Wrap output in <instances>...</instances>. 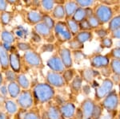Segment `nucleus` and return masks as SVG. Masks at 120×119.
<instances>
[{"mask_svg": "<svg viewBox=\"0 0 120 119\" xmlns=\"http://www.w3.org/2000/svg\"><path fill=\"white\" fill-rule=\"evenodd\" d=\"M19 108L16 103V101L13 99H7L4 103V112L9 116H14L19 111Z\"/></svg>", "mask_w": 120, "mask_h": 119, "instance_id": "nucleus-22", "label": "nucleus"}, {"mask_svg": "<svg viewBox=\"0 0 120 119\" xmlns=\"http://www.w3.org/2000/svg\"><path fill=\"white\" fill-rule=\"evenodd\" d=\"M118 105H119V97L115 91L113 90L103 99L102 102V107L107 110L108 112L115 110Z\"/></svg>", "mask_w": 120, "mask_h": 119, "instance_id": "nucleus-10", "label": "nucleus"}, {"mask_svg": "<svg viewBox=\"0 0 120 119\" xmlns=\"http://www.w3.org/2000/svg\"><path fill=\"white\" fill-rule=\"evenodd\" d=\"M45 115L46 119H64L60 112L59 106L55 104L48 105L45 110Z\"/></svg>", "mask_w": 120, "mask_h": 119, "instance_id": "nucleus-17", "label": "nucleus"}, {"mask_svg": "<svg viewBox=\"0 0 120 119\" xmlns=\"http://www.w3.org/2000/svg\"><path fill=\"white\" fill-rule=\"evenodd\" d=\"M73 38H75L80 44H84L86 42L90 41L92 39V33L91 32H79Z\"/></svg>", "mask_w": 120, "mask_h": 119, "instance_id": "nucleus-30", "label": "nucleus"}, {"mask_svg": "<svg viewBox=\"0 0 120 119\" xmlns=\"http://www.w3.org/2000/svg\"><path fill=\"white\" fill-rule=\"evenodd\" d=\"M63 75V77L64 79V81L66 84H70L71 82L74 77H75V70L73 69L72 68L71 69H65L64 72L62 73Z\"/></svg>", "mask_w": 120, "mask_h": 119, "instance_id": "nucleus-34", "label": "nucleus"}, {"mask_svg": "<svg viewBox=\"0 0 120 119\" xmlns=\"http://www.w3.org/2000/svg\"><path fill=\"white\" fill-rule=\"evenodd\" d=\"M111 56L115 60H120V48L116 47L115 48H114L111 51Z\"/></svg>", "mask_w": 120, "mask_h": 119, "instance_id": "nucleus-49", "label": "nucleus"}, {"mask_svg": "<svg viewBox=\"0 0 120 119\" xmlns=\"http://www.w3.org/2000/svg\"><path fill=\"white\" fill-rule=\"evenodd\" d=\"M0 38H1V42L0 43H2V44L13 45V44H15V43L17 42L16 37L14 35V33L5 28H3L1 33H0Z\"/></svg>", "mask_w": 120, "mask_h": 119, "instance_id": "nucleus-20", "label": "nucleus"}, {"mask_svg": "<svg viewBox=\"0 0 120 119\" xmlns=\"http://www.w3.org/2000/svg\"><path fill=\"white\" fill-rule=\"evenodd\" d=\"M56 3H57V2H56ZM63 4L64 3H57L55 5V8L53 9V11L51 13V17L54 19H56L58 21H63V19H66V13Z\"/></svg>", "mask_w": 120, "mask_h": 119, "instance_id": "nucleus-21", "label": "nucleus"}, {"mask_svg": "<svg viewBox=\"0 0 120 119\" xmlns=\"http://www.w3.org/2000/svg\"><path fill=\"white\" fill-rule=\"evenodd\" d=\"M8 6L9 5L7 1H5V0H0V13L7 11Z\"/></svg>", "mask_w": 120, "mask_h": 119, "instance_id": "nucleus-52", "label": "nucleus"}, {"mask_svg": "<svg viewBox=\"0 0 120 119\" xmlns=\"http://www.w3.org/2000/svg\"><path fill=\"white\" fill-rule=\"evenodd\" d=\"M72 19L75 21H76L77 23L82 22L84 19H86V8H82V7H79L76 10V11L75 12L74 15L72 16Z\"/></svg>", "mask_w": 120, "mask_h": 119, "instance_id": "nucleus-32", "label": "nucleus"}, {"mask_svg": "<svg viewBox=\"0 0 120 119\" xmlns=\"http://www.w3.org/2000/svg\"><path fill=\"white\" fill-rule=\"evenodd\" d=\"M31 91L34 100V105L49 102L55 98V88L46 82L37 83L33 86Z\"/></svg>", "mask_w": 120, "mask_h": 119, "instance_id": "nucleus-1", "label": "nucleus"}, {"mask_svg": "<svg viewBox=\"0 0 120 119\" xmlns=\"http://www.w3.org/2000/svg\"><path fill=\"white\" fill-rule=\"evenodd\" d=\"M90 63L92 69H102L108 67L110 63V59L107 56H103L101 54H96L90 59Z\"/></svg>", "mask_w": 120, "mask_h": 119, "instance_id": "nucleus-12", "label": "nucleus"}, {"mask_svg": "<svg viewBox=\"0 0 120 119\" xmlns=\"http://www.w3.org/2000/svg\"><path fill=\"white\" fill-rule=\"evenodd\" d=\"M95 33L97 34V36L98 37L102 38V39L105 38V37L107 36V34H108L107 31H106L105 29H102V28L96 29V30H95Z\"/></svg>", "mask_w": 120, "mask_h": 119, "instance_id": "nucleus-48", "label": "nucleus"}, {"mask_svg": "<svg viewBox=\"0 0 120 119\" xmlns=\"http://www.w3.org/2000/svg\"><path fill=\"white\" fill-rule=\"evenodd\" d=\"M118 119H120V114H119V117H118Z\"/></svg>", "mask_w": 120, "mask_h": 119, "instance_id": "nucleus-60", "label": "nucleus"}, {"mask_svg": "<svg viewBox=\"0 0 120 119\" xmlns=\"http://www.w3.org/2000/svg\"><path fill=\"white\" fill-rule=\"evenodd\" d=\"M9 55L10 52L0 43V66H1L2 73H4L10 69Z\"/></svg>", "mask_w": 120, "mask_h": 119, "instance_id": "nucleus-18", "label": "nucleus"}, {"mask_svg": "<svg viewBox=\"0 0 120 119\" xmlns=\"http://www.w3.org/2000/svg\"><path fill=\"white\" fill-rule=\"evenodd\" d=\"M14 18V13L12 11H6L0 13V23L3 27L9 25Z\"/></svg>", "mask_w": 120, "mask_h": 119, "instance_id": "nucleus-27", "label": "nucleus"}, {"mask_svg": "<svg viewBox=\"0 0 120 119\" xmlns=\"http://www.w3.org/2000/svg\"><path fill=\"white\" fill-rule=\"evenodd\" d=\"M114 86V82L109 78H106L102 81V84L98 85L95 89V99L100 101L104 99L112 91Z\"/></svg>", "mask_w": 120, "mask_h": 119, "instance_id": "nucleus-7", "label": "nucleus"}, {"mask_svg": "<svg viewBox=\"0 0 120 119\" xmlns=\"http://www.w3.org/2000/svg\"><path fill=\"white\" fill-rule=\"evenodd\" d=\"M46 65L48 66L51 71L55 72V73H63L66 69L64 67L63 61H62L61 58L59 57V54L55 53L53 54L49 59L46 61Z\"/></svg>", "mask_w": 120, "mask_h": 119, "instance_id": "nucleus-11", "label": "nucleus"}, {"mask_svg": "<svg viewBox=\"0 0 120 119\" xmlns=\"http://www.w3.org/2000/svg\"><path fill=\"white\" fill-rule=\"evenodd\" d=\"M42 22L46 24V26L49 28H51L53 31L54 28H55V19L51 17V15L49 14H45V13H42Z\"/></svg>", "mask_w": 120, "mask_h": 119, "instance_id": "nucleus-36", "label": "nucleus"}, {"mask_svg": "<svg viewBox=\"0 0 120 119\" xmlns=\"http://www.w3.org/2000/svg\"><path fill=\"white\" fill-rule=\"evenodd\" d=\"M53 33L55 40H57L59 44L68 42L73 38L72 34L67 28L65 21H58L57 23H55V28L53 29Z\"/></svg>", "mask_w": 120, "mask_h": 119, "instance_id": "nucleus-2", "label": "nucleus"}, {"mask_svg": "<svg viewBox=\"0 0 120 119\" xmlns=\"http://www.w3.org/2000/svg\"><path fill=\"white\" fill-rule=\"evenodd\" d=\"M7 90H8V96L11 97V99L15 100L20 94L22 89L19 84L16 81H14V82L7 83Z\"/></svg>", "mask_w": 120, "mask_h": 119, "instance_id": "nucleus-23", "label": "nucleus"}, {"mask_svg": "<svg viewBox=\"0 0 120 119\" xmlns=\"http://www.w3.org/2000/svg\"><path fill=\"white\" fill-rule=\"evenodd\" d=\"M112 45H113V41H112V40L111 38H104L102 40L101 46L102 48H111Z\"/></svg>", "mask_w": 120, "mask_h": 119, "instance_id": "nucleus-46", "label": "nucleus"}, {"mask_svg": "<svg viewBox=\"0 0 120 119\" xmlns=\"http://www.w3.org/2000/svg\"><path fill=\"white\" fill-rule=\"evenodd\" d=\"M3 73V77H4V81L7 83H11V82H14L16 81L17 79V74L16 73H15L14 71H12L11 69H9L8 70L5 71Z\"/></svg>", "mask_w": 120, "mask_h": 119, "instance_id": "nucleus-35", "label": "nucleus"}, {"mask_svg": "<svg viewBox=\"0 0 120 119\" xmlns=\"http://www.w3.org/2000/svg\"><path fill=\"white\" fill-rule=\"evenodd\" d=\"M15 48L19 51L21 52H28V51L33 50L31 44L29 42H23V41H17L15 43Z\"/></svg>", "mask_w": 120, "mask_h": 119, "instance_id": "nucleus-37", "label": "nucleus"}, {"mask_svg": "<svg viewBox=\"0 0 120 119\" xmlns=\"http://www.w3.org/2000/svg\"><path fill=\"white\" fill-rule=\"evenodd\" d=\"M32 30H34L42 39L46 40L48 44H53V42L55 41V37L54 36L53 31L42 22L38 23L35 26L33 27Z\"/></svg>", "mask_w": 120, "mask_h": 119, "instance_id": "nucleus-6", "label": "nucleus"}, {"mask_svg": "<svg viewBox=\"0 0 120 119\" xmlns=\"http://www.w3.org/2000/svg\"><path fill=\"white\" fill-rule=\"evenodd\" d=\"M31 40L34 43H40L42 41V38L34 30H32L31 32Z\"/></svg>", "mask_w": 120, "mask_h": 119, "instance_id": "nucleus-50", "label": "nucleus"}, {"mask_svg": "<svg viewBox=\"0 0 120 119\" xmlns=\"http://www.w3.org/2000/svg\"><path fill=\"white\" fill-rule=\"evenodd\" d=\"M0 94L3 95V97H7L8 96V90H7V84H3L0 88Z\"/></svg>", "mask_w": 120, "mask_h": 119, "instance_id": "nucleus-51", "label": "nucleus"}, {"mask_svg": "<svg viewBox=\"0 0 120 119\" xmlns=\"http://www.w3.org/2000/svg\"><path fill=\"white\" fill-rule=\"evenodd\" d=\"M26 111L27 110L19 109L18 112L14 115V119H23L24 118L25 114H26Z\"/></svg>", "mask_w": 120, "mask_h": 119, "instance_id": "nucleus-47", "label": "nucleus"}, {"mask_svg": "<svg viewBox=\"0 0 120 119\" xmlns=\"http://www.w3.org/2000/svg\"><path fill=\"white\" fill-rule=\"evenodd\" d=\"M79 30H80V32H90L92 30L90 24H89L87 19H84L82 22L79 23Z\"/></svg>", "mask_w": 120, "mask_h": 119, "instance_id": "nucleus-44", "label": "nucleus"}, {"mask_svg": "<svg viewBox=\"0 0 120 119\" xmlns=\"http://www.w3.org/2000/svg\"><path fill=\"white\" fill-rule=\"evenodd\" d=\"M22 61L31 69H42L44 67L41 54L34 50L26 52L22 55Z\"/></svg>", "mask_w": 120, "mask_h": 119, "instance_id": "nucleus-3", "label": "nucleus"}, {"mask_svg": "<svg viewBox=\"0 0 120 119\" xmlns=\"http://www.w3.org/2000/svg\"><path fill=\"white\" fill-rule=\"evenodd\" d=\"M58 54L64 64L65 69H71L73 66V58L71 50L67 47H61L58 51Z\"/></svg>", "mask_w": 120, "mask_h": 119, "instance_id": "nucleus-13", "label": "nucleus"}, {"mask_svg": "<svg viewBox=\"0 0 120 119\" xmlns=\"http://www.w3.org/2000/svg\"><path fill=\"white\" fill-rule=\"evenodd\" d=\"M15 101L19 108L22 110H29L34 106V100L31 89L22 90Z\"/></svg>", "mask_w": 120, "mask_h": 119, "instance_id": "nucleus-4", "label": "nucleus"}, {"mask_svg": "<svg viewBox=\"0 0 120 119\" xmlns=\"http://www.w3.org/2000/svg\"><path fill=\"white\" fill-rule=\"evenodd\" d=\"M0 119H11V116H9L4 111H0Z\"/></svg>", "mask_w": 120, "mask_h": 119, "instance_id": "nucleus-54", "label": "nucleus"}, {"mask_svg": "<svg viewBox=\"0 0 120 119\" xmlns=\"http://www.w3.org/2000/svg\"><path fill=\"white\" fill-rule=\"evenodd\" d=\"M7 99V97H3V95L0 94V105H2V107L3 108V110H4V103H5V101H6ZM0 111H1V110H0Z\"/></svg>", "mask_w": 120, "mask_h": 119, "instance_id": "nucleus-56", "label": "nucleus"}, {"mask_svg": "<svg viewBox=\"0 0 120 119\" xmlns=\"http://www.w3.org/2000/svg\"><path fill=\"white\" fill-rule=\"evenodd\" d=\"M55 50V45L53 44H45L41 46L40 52H51Z\"/></svg>", "mask_w": 120, "mask_h": 119, "instance_id": "nucleus-45", "label": "nucleus"}, {"mask_svg": "<svg viewBox=\"0 0 120 119\" xmlns=\"http://www.w3.org/2000/svg\"><path fill=\"white\" fill-rule=\"evenodd\" d=\"M98 75H99V73L97 70L94 69H90V68L79 71V76L82 79V81H86V83L92 82L94 78Z\"/></svg>", "mask_w": 120, "mask_h": 119, "instance_id": "nucleus-19", "label": "nucleus"}, {"mask_svg": "<svg viewBox=\"0 0 120 119\" xmlns=\"http://www.w3.org/2000/svg\"><path fill=\"white\" fill-rule=\"evenodd\" d=\"M86 19H87V21H88V23H89V24H90L91 29H98V27L101 25V23H99L98 19L96 18V16L94 15L90 16Z\"/></svg>", "mask_w": 120, "mask_h": 119, "instance_id": "nucleus-41", "label": "nucleus"}, {"mask_svg": "<svg viewBox=\"0 0 120 119\" xmlns=\"http://www.w3.org/2000/svg\"><path fill=\"white\" fill-rule=\"evenodd\" d=\"M7 3H8V5H16L19 3V1H16V0H7Z\"/></svg>", "mask_w": 120, "mask_h": 119, "instance_id": "nucleus-58", "label": "nucleus"}, {"mask_svg": "<svg viewBox=\"0 0 120 119\" xmlns=\"http://www.w3.org/2000/svg\"><path fill=\"white\" fill-rule=\"evenodd\" d=\"M117 48H120V41L117 44Z\"/></svg>", "mask_w": 120, "mask_h": 119, "instance_id": "nucleus-59", "label": "nucleus"}, {"mask_svg": "<svg viewBox=\"0 0 120 119\" xmlns=\"http://www.w3.org/2000/svg\"><path fill=\"white\" fill-rule=\"evenodd\" d=\"M68 44H69V48L71 50H73V51L82 50L83 48V47H84L83 46V44L78 42L75 38H72L70 41H68Z\"/></svg>", "mask_w": 120, "mask_h": 119, "instance_id": "nucleus-39", "label": "nucleus"}, {"mask_svg": "<svg viewBox=\"0 0 120 119\" xmlns=\"http://www.w3.org/2000/svg\"><path fill=\"white\" fill-rule=\"evenodd\" d=\"M57 4L55 1L53 0H42L40 1V7L45 14H48L53 11L55 5Z\"/></svg>", "mask_w": 120, "mask_h": 119, "instance_id": "nucleus-28", "label": "nucleus"}, {"mask_svg": "<svg viewBox=\"0 0 120 119\" xmlns=\"http://www.w3.org/2000/svg\"><path fill=\"white\" fill-rule=\"evenodd\" d=\"M82 93L86 95H88L90 93V86L89 85H84L82 87Z\"/></svg>", "mask_w": 120, "mask_h": 119, "instance_id": "nucleus-53", "label": "nucleus"}, {"mask_svg": "<svg viewBox=\"0 0 120 119\" xmlns=\"http://www.w3.org/2000/svg\"><path fill=\"white\" fill-rule=\"evenodd\" d=\"M75 2H76L79 7H82V8L90 7L91 6L94 4V1H93V0H77Z\"/></svg>", "mask_w": 120, "mask_h": 119, "instance_id": "nucleus-42", "label": "nucleus"}, {"mask_svg": "<svg viewBox=\"0 0 120 119\" xmlns=\"http://www.w3.org/2000/svg\"><path fill=\"white\" fill-rule=\"evenodd\" d=\"M120 28V15L114 17L111 19V20L109 22V26L108 29L110 32H114Z\"/></svg>", "mask_w": 120, "mask_h": 119, "instance_id": "nucleus-33", "label": "nucleus"}, {"mask_svg": "<svg viewBox=\"0 0 120 119\" xmlns=\"http://www.w3.org/2000/svg\"><path fill=\"white\" fill-rule=\"evenodd\" d=\"M112 37H113V38H115V39H119L120 40V28L118 29V30L115 31V32H112Z\"/></svg>", "mask_w": 120, "mask_h": 119, "instance_id": "nucleus-55", "label": "nucleus"}, {"mask_svg": "<svg viewBox=\"0 0 120 119\" xmlns=\"http://www.w3.org/2000/svg\"><path fill=\"white\" fill-rule=\"evenodd\" d=\"M102 107L98 105H95L91 119H100L102 118Z\"/></svg>", "mask_w": 120, "mask_h": 119, "instance_id": "nucleus-43", "label": "nucleus"}, {"mask_svg": "<svg viewBox=\"0 0 120 119\" xmlns=\"http://www.w3.org/2000/svg\"><path fill=\"white\" fill-rule=\"evenodd\" d=\"M25 21L30 26H35L36 24L42 22V13L36 10H30L25 11Z\"/></svg>", "mask_w": 120, "mask_h": 119, "instance_id": "nucleus-15", "label": "nucleus"}, {"mask_svg": "<svg viewBox=\"0 0 120 119\" xmlns=\"http://www.w3.org/2000/svg\"><path fill=\"white\" fill-rule=\"evenodd\" d=\"M46 82L53 88H63L66 85L62 73H55L51 70L46 74Z\"/></svg>", "mask_w": 120, "mask_h": 119, "instance_id": "nucleus-9", "label": "nucleus"}, {"mask_svg": "<svg viewBox=\"0 0 120 119\" xmlns=\"http://www.w3.org/2000/svg\"><path fill=\"white\" fill-rule=\"evenodd\" d=\"M0 69H1V66H0Z\"/></svg>", "mask_w": 120, "mask_h": 119, "instance_id": "nucleus-62", "label": "nucleus"}, {"mask_svg": "<svg viewBox=\"0 0 120 119\" xmlns=\"http://www.w3.org/2000/svg\"><path fill=\"white\" fill-rule=\"evenodd\" d=\"M111 69L115 75L120 76V60H112L111 62Z\"/></svg>", "mask_w": 120, "mask_h": 119, "instance_id": "nucleus-40", "label": "nucleus"}, {"mask_svg": "<svg viewBox=\"0 0 120 119\" xmlns=\"http://www.w3.org/2000/svg\"><path fill=\"white\" fill-rule=\"evenodd\" d=\"M4 83L5 81H4V77H3V73L2 72H0V88H1V86Z\"/></svg>", "mask_w": 120, "mask_h": 119, "instance_id": "nucleus-57", "label": "nucleus"}, {"mask_svg": "<svg viewBox=\"0 0 120 119\" xmlns=\"http://www.w3.org/2000/svg\"><path fill=\"white\" fill-rule=\"evenodd\" d=\"M119 94H120V84H119Z\"/></svg>", "mask_w": 120, "mask_h": 119, "instance_id": "nucleus-61", "label": "nucleus"}, {"mask_svg": "<svg viewBox=\"0 0 120 119\" xmlns=\"http://www.w3.org/2000/svg\"><path fill=\"white\" fill-rule=\"evenodd\" d=\"M23 119H42L38 107L34 106L32 109L26 111Z\"/></svg>", "mask_w": 120, "mask_h": 119, "instance_id": "nucleus-31", "label": "nucleus"}, {"mask_svg": "<svg viewBox=\"0 0 120 119\" xmlns=\"http://www.w3.org/2000/svg\"><path fill=\"white\" fill-rule=\"evenodd\" d=\"M94 15L98 19L101 24H104V23L110 22L113 18V11L110 6L99 4L94 10Z\"/></svg>", "mask_w": 120, "mask_h": 119, "instance_id": "nucleus-5", "label": "nucleus"}, {"mask_svg": "<svg viewBox=\"0 0 120 119\" xmlns=\"http://www.w3.org/2000/svg\"><path fill=\"white\" fill-rule=\"evenodd\" d=\"M16 82L19 84L22 90H26L30 89V81L26 77V75L23 73H21L17 75Z\"/></svg>", "mask_w": 120, "mask_h": 119, "instance_id": "nucleus-25", "label": "nucleus"}, {"mask_svg": "<svg viewBox=\"0 0 120 119\" xmlns=\"http://www.w3.org/2000/svg\"><path fill=\"white\" fill-rule=\"evenodd\" d=\"M9 65L10 69L17 74L22 73V58L19 52L11 51L9 55Z\"/></svg>", "mask_w": 120, "mask_h": 119, "instance_id": "nucleus-8", "label": "nucleus"}, {"mask_svg": "<svg viewBox=\"0 0 120 119\" xmlns=\"http://www.w3.org/2000/svg\"><path fill=\"white\" fill-rule=\"evenodd\" d=\"M72 58L76 63H80L81 61L86 59V55L82 50H77L72 52Z\"/></svg>", "mask_w": 120, "mask_h": 119, "instance_id": "nucleus-38", "label": "nucleus"}, {"mask_svg": "<svg viewBox=\"0 0 120 119\" xmlns=\"http://www.w3.org/2000/svg\"><path fill=\"white\" fill-rule=\"evenodd\" d=\"M59 110L64 119H71L75 117L76 107L72 102H65L59 105Z\"/></svg>", "mask_w": 120, "mask_h": 119, "instance_id": "nucleus-16", "label": "nucleus"}, {"mask_svg": "<svg viewBox=\"0 0 120 119\" xmlns=\"http://www.w3.org/2000/svg\"><path fill=\"white\" fill-rule=\"evenodd\" d=\"M66 13V19L72 18L76 10L79 8V6L75 1H67L63 4Z\"/></svg>", "mask_w": 120, "mask_h": 119, "instance_id": "nucleus-24", "label": "nucleus"}, {"mask_svg": "<svg viewBox=\"0 0 120 119\" xmlns=\"http://www.w3.org/2000/svg\"><path fill=\"white\" fill-rule=\"evenodd\" d=\"M95 103L90 98L84 99L80 105V110L82 111V114L84 119H91L92 114L94 112Z\"/></svg>", "mask_w": 120, "mask_h": 119, "instance_id": "nucleus-14", "label": "nucleus"}, {"mask_svg": "<svg viewBox=\"0 0 120 119\" xmlns=\"http://www.w3.org/2000/svg\"><path fill=\"white\" fill-rule=\"evenodd\" d=\"M82 79L79 75L75 76L74 79L71 81V82L69 84L70 85V89H71V92L73 93H79V92L82 89Z\"/></svg>", "mask_w": 120, "mask_h": 119, "instance_id": "nucleus-26", "label": "nucleus"}, {"mask_svg": "<svg viewBox=\"0 0 120 119\" xmlns=\"http://www.w3.org/2000/svg\"><path fill=\"white\" fill-rule=\"evenodd\" d=\"M65 22L67 23V28H69L70 32H71V33L72 34L73 37L75 36H76V35L80 32V30H79V23H77L76 21H75L72 18L66 19Z\"/></svg>", "mask_w": 120, "mask_h": 119, "instance_id": "nucleus-29", "label": "nucleus"}]
</instances>
